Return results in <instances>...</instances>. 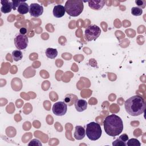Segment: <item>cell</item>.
<instances>
[{
    "label": "cell",
    "mask_w": 146,
    "mask_h": 146,
    "mask_svg": "<svg viewBox=\"0 0 146 146\" xmlns=\"http://www.w3.org/2000/svg\"><path fill=\"white\" fill-rule=\"evenodd\" d=\"M103 126L105 132L110 136L120 135L123 129V123L121 119L115 114L107 116L104 120Z\"/></svg>",
    "instance_id": "6da1fadb"
},
{
    "label": "cell",
    "mask_w": 146,
    "mask_h": 146,
    "mask_svg": "<svg viewBox=\"0 0 146 146\" xmlns=\"http://www.w3.org/2000/svg\"><path fill=\"white\" fill-rule=\"evenodd\" d=\"M126 112L131 116H137L144 113L145 109V102L143 97L135 95L128 98L124 103Z\"/></svg>",
    "instance_id": "7a4b0ae2"
},
{
    "label": "cell",
    "mask_w": 146,
    "mask_h": 146,
    "mask_svg": "<svg viewBox=\"0 0 146 146\" xmlns=\"http://www.w3.org/2000/svg\"><path fill=\"white\" fill-rule=\"evenodd\" d=\"M64 9L70 16L78 17L83 10V2L81 0H68L65 3Z\"/></svg>",
    "instance_id": "3957f363"
},
{
    "label": "cell",
    "mask_w": 146,
    "mask_h": 146,
    "mask_svg": "<svg viewBox=\"0 0 146 146\" xmlns=\"http://www.w3.org/2000/svg\"><path fill=\"white\" fill-rule=\"evenodd\" d=\"M86 134L91 140L99 139L102 134V130L99 124L96 122H91L87 124Z\"/></svg>",
    "instance_id": "277c9868"
},
{
    "label": "cell",
    "mask_w": 146,
    "mask_h": 146,
    "mask_svg": "<svg viewBox=\"0 0 146 146\" xmlns=\"http://www.w3.org/2000/svg\"><path fill=\"white\" fill-rule=\"evenodd\" d=\"M85 38L87 41L96 40L101 34L100 28L96 25L88 26L85 30Z\"/></svg>",
    "instance_id": "5b68a950"
},
{
    "label": "cell",
    "mask_w": 146,
    "mask_h": 146,
    "mask_svg": "<svg viewBox=\"0 0 146 146\" xmlns=\"http://www.w3.org/2000/svg\"><path fill=\"white\" fill-rule=\"evenodd\" d=\"M29 43L28 37L25 35L18 34L14 38V44L17 48L18 50L25 49Z\"/></svg>",
    "instance_id": "8992f818"
},
{
    "label": "cell",
    "mask_w": 146,
    "mask_h": 146,
    "mask_svg": "<svg viewBox=\"0 0 146 146\" xmlns=\"http://www.w3.org/2000/svg\"><path fill=\"white\" fill-rule=\"evenodd\" d=\"M52 110L56 116H63L67 112V105L64 102H58L53 105Z\"/></svg>",
    "instance_id": "52a82bcc"
},
{
    "label": "cell",
    "mask_w": 146,
    "mask_h": 146,
    "mask_svg": "<svg viewBox=\"0 0 146 146\" xmlns=\"http://www.w3.org/2000/svg\"><path fill=\"white\" fill-rule=\"evenodd\" d=\"M43 13V7L42 5L33 3L29 6V13L33 17H38Z\"/></svg>",
    "instance_id": "ba28073f"
},
{
    "label": "cell",
    "mask_w": 146,
    "mask_h": 146,
    "mask_svg": "<svg viewBox=\"0 0 146 146\" xmlns=\"http://www.w3.org/2000/svg\"><path fill=\"white\" fill-rule=\"evenodd\" d=\"M87 2L89 7L95 10L102 9L105 4V1L103 0H90L88 1Z\"/></svg>",
    "instance_id": "9c48e42d"
},
{
    "label": "cell",
    "mask_w": 146,
    "mask_h": 146,
    "mask_svg": "<svg viewBox=\"0 0 146 146\" xmlns=\"http://www.w3.org/2000/svg\"><path fill=\"white\" fill-rule=\"evenodd\" d=\"M86 135V131L84 128L80 125H76L75 128L74 136L75 139L80 140L83 139Z\"/></svg>",
    "instance_id": "30bf717a"
},
{
    "label": "cell",
    "mask_w": 146,
    "mask_h": 146,
    "mask_svg": "<svg viewBox=\"0 0 146 146\" xmlns=\"http://www.w3.org/2000/svg\"><path fill=\"white\" fill-rule=\"evenodd\" d=\"M64 7L62 5H57L54 7L52 13L55 17L61 18L65 14Z\"/></svg>",
    "instance_id": "8fae6325"
},
{
    "label": "cell",
    "mask_w": 146,
    "mask_h": 146,
    "mask_svg": "<svg viewBox=\"0 0 146 146\" xmlns=\"http://www.w3.org/2000/svg\"><path fill=\"white\" fill-rule=\"evenodd\" d=\"M2 6L1 7V11L3 13H10L13 9L12 1H9L7 0H2L1 1Z\"/></svg>",
    "instance_id": "7c38bea8"
},
{
    "label": "cell",
    "mask_w": 146,
    "mask_h": 146,
    "mask_svg": "<svg viewBox=\"0 0 146 146\" xmlns=\"http://www.w3.org/2000/svg\"><path fill=\"white\" fill-rule=\"evenodd\" d=\"M75 107L77 111L83 112L87 109V103L84 99H77L75 103Z\"/></svg>",
    "instance_id": "4fadbf2b"
},
{
    "label": "cell",
    "mask_w": 146,
    "mask_h": 146,
    "mask_svg": "<svg viewBox=\"0 0 146 146\" xmlns=\"http://www.w3.org/2000/svg\"><path fill=\"white\" fill-rule=\"evenodd\" d=\"M17 11L19 14H26L29 12V6L27 3H26L25 1H23L18 7Z\"/></svg>",
    "instance_id": "5bb4252c"
},
{
    "label": "cell",
    "mask_w": 146,
    "mask_h": 146,
    "mask_svg": "<svg viewBox=\"0 0 146 146\" xmlns=\"http://www.w3.org/2000/svg\"><path fill=\"white\" fill-rule=\"evenodd\" d=\"M78 99L77 96L75 95L74 94H67L64 99V101L66 103H67L68 106H72L74 103H75V102L76 101V100Z\"/></svg>",
    "instance_id": "9a60e30c"
},
{
    "label": "cell",
    "mask_w": 146,
    "mask_h": 146,
    "mask_svg": "<svg viewBox=\"0 0 146 146\" xmlns=\"http://www.w3.org/2000/svg\"><path fill=\"white\" fill-rule=\"evenodd\" d=\"M45 54L47 58L54 59L58 55V51L56 48H47L45 51Z\"/></svg>",
    "instance_id": "2e32d148"
},
{
    "label": "cell",
    "mask_w": 146,
    "mask_h": 146,
    "mask_svg": "<svg viewBox=\"0 0 146 146\" xmlns=\"http://www.w3.org/2000/svg\"><path fill=\"white\" fill-rule=\"evenodd\" d=\"M12 58L13 60L15 62H18L21 60L23 58V54L21 51L20 50H14L12 52Z\"/></svg>",
    "instance_id": "e0dca14e"
},
{
    "label": "cell",
    "mask_w": 146,
    "mask_h": 146,
    "mask_svg": "<svg viewBox=\"0 0 146 146\" xmlns=\"http://www.w3.org/2000/svg\"><path fill=\"white\" fill-rule=\"evenodd\" d=\"M127 145L128 146H140L141 143L140 141L135 138H132L127 140Z\"/></svg>",
    "instance_id": "ac0fdd59"
},
{
    "label": "cell",
    "mask_w": 146,
    "mask_h": 146,
    "mask_svg": "<svg viewBox=\"0 0 146 146\" xmlns=\"http://www.w3.org/2000/svg\"><path fill=\"white\" fill-rule=\"evenodd\" d=\"M143 13V9L139 7H133L131 9V14L134 16H140Z\"/></svg>",
    "instance_id": "d6986e66"
},
{
    "label": "cell",
    "mask_w": 146,
    "mask_h": 146,
    "mask_svg": "<svg viewBox=\"0 0 146 146\" xmlns=\"http://www.w3.org/2000/svg\"><path fill=\"white\" fill-rule=\"evenodd\" d=\"M112 145L113 146H126L127 144L125 142L123 141L120 139H117L114 141H113Z\"/></svg>",
    "instance_id": "ffe728a7"
},
{
    "label": "cell",
    "mask_w": 146,
    "mask_h": 146,
    "mask_svg": "<svg viewBox=\"0 0 146 146\" xmlns=\"http://www.w3.org/2000/svg\"><path fill=\"white\" fill-rule=\"evenodd\" d=\"M28 145H34V146H42L41 142L37 139H34L30 140V143L28 144Z\"/></svg>",
    "instance_id": "44dd1931"
},
{
    "label": "cell",
    "mask_w": 146,
    "mask_h": 146,
    "mask_svg": "<svg viewBox=\"0 0 146 146\" xmlns=\"http://www.w3.org/2000/svg\"><path fill=\"white\" fill-rule=\"evenodd\" d=\"M135 3L136 4L139 6V7H141L142 8H144L145 7V3H146V1H143V0H137V1H135Z\"/></svg>",
    "instance_id": "7402d4cb"
},
{
    "label": "cell",
    "mask_w": 146,
    "mask_h": 146,
    "mask_svg": "<svg viewBox=\"0 0 146 146\" xmlns=\"http://www.w3.org/2000/svg\"><path fill=\"white\" fill-rule=\"evenodd\" d=\"M22 1H12V4H13V9L14 10H16L17 8H18V7L19 6V5H20V3L21 2H22Z\"/></svg>",
    "instance_id": "603a6c76"
},
{
    "label": "cell",
    "mask_w": 146,
    "mask_h": 146,
    "mask_svg": "<svg viewBox=\"0 0 146 146\" xmlns=\"http://www.w3.org/2000/svg\"><path fill=\"white\" fill-rule=\"evenodd\" d=\"M119 139H120L121 140H122L123 141L126 143V142L127 141V140H128V135H127V134L124 133V134L120 135Z\"/></svg>",
    "instance_id": "cb8c5ba5"
},
{
    "label": "cell",
    "mask_w": 146,
    "mask_h": 146,
    "mask_svg": "<svg viewBox=\"0 0 146 146\" xmlns=\"http://www.w3.org/2000/svg\"><path fill=\"white\" fill-rule=\"evenodd\" d=\"M27 33V29L25 27H22L19 30V33L22 34V35H25V34H26Z\"/></svg>",
    "instance_id": "d4e9b609"
}]
</instances>
